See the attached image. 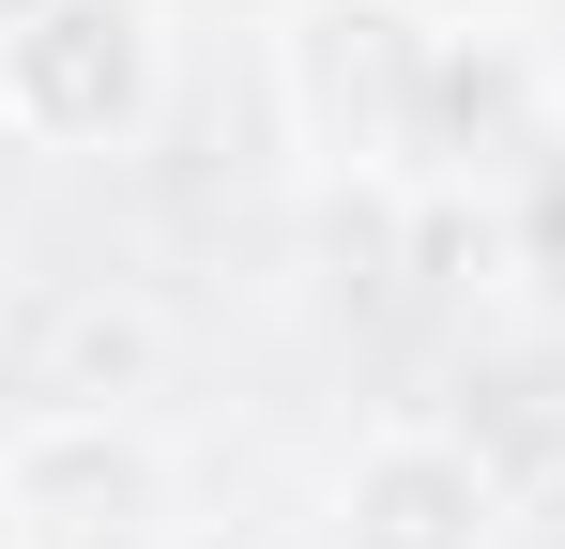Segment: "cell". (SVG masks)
<instances>
[{
  "mask_svg": "<svg viewBox=\"0 0 565 549\" xmlns=\"http://www.w3.org/2000/svg\"><path fill=\"white\" fill-rule=\"evenodd\" d=\"M276 107L321 183L428 198V107H444V0H290Z\"/></svg>",
  "mask_w": 565,
  "mask_h": 549,
  "instance_id": "1",
  "label": "cell"
},
{
  "mask_svg": "<svg viewBox=\"0 0 565 549\" xmlns=\"http://www.w3.org/2000/svg\"><path fill=\"white\" fill-rule=\"evenodd\" d=\"M169 122L153 0H0V138L15 153H138Z\"/></svg>",
  "mask_w": 565,
  "mask_h": 549,
  "instance_id": "2",
  "label": "cell"
},
{
  "mask_svg": "<svg viewBox=\"0 0 565 549\" xmlns=\"http://www.w3.org/2000/svg\"><path fill=\"white\" fill-rule=\"evenodd\" d=\"M504 458L444 412H382L321 473V549H504Z\"/></svg>",
  "mask_w": 565,
  "mask_h": 549,
  "instance_id": "3",
  "label": "cell"
},
{
  "mask_svg": "<svg viewBox=\"0 0 565 549\" xmlns=\"http://www.w3.org/2000/svg\"><path fill=\"white\" fill-rule=\"evenodd\" d=\"M0 473H15L31 549H138V535H169V458L138 443L122 412H46V428L0 443Z\"/></svg>",
  "mask_w": 565,
  "mask_h": 549,
  "instance_id": "4",
  "label": "cell"
},
{
  "mask_svg": "<svg viewBox=\"0 0 565 549\" xmlns=\"http://www.w3.org/2000/svg\"><path fill=\"white\" fill-rule=\"evenodd\" d=\"M473 214H489V260H504V290H520V321H551V336H565V122L489 183Z\"/></svg>",
  "mask_w": 565,
  "mask_h": 549,
  "instance_id": "5",
  "label": "cell"
},
{
  "mask_svg": "<svg viewBox=\"0 0 565 549\" xmlns=\"http://www.w3.org/2000/svg\"><path fill=\"white\" fill-rule=\"evenodd\" d=\"M0 549H31V519H15V473H0Z\"/></svg>",
  "mask_w": 565,
  "mask_h": 549,
  "instance_id": "6",
  "label": "cell"
},
{
  "mask_svg": "<svg viewBox=\"0 0 565 549\" xmlns=\"http://www.w3.org/2000/svg\"><path fill=\"white\" fill-rule=\"evenodd\" d=\"M138 549H169V535H138Z\"/></svg>",
  "mask_w": 565,
  "mask_h": 549,
  "instance_id": "7",
  "label": "cell"
}]
</instances>
